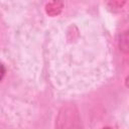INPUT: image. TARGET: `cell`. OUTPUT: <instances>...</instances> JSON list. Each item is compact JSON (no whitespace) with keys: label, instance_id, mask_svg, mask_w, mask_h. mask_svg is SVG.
<instances>
[{"label":"cell","instance_id":"cell-5","mask_svg":"<svg viewBox=\"0 0 129 129\" xmlns=\"http://www.w3.org/2000/svg\"><path fill=\"white\" fill-rule=\"evenodd\" d=\"M102 129H112V128H110V127H104V128H102Z\"/></svg>","mask_w":129,"mask_h":129},{"label":"cell","instance_id":"cell-3","mask_svg":"<svg viewBox=\"0 0 129 129\" xmlns=\"http://www.w3.org/2000/svg\"><path fill=\"white\" fill-rule=\"evenodd\" d=\"M128 37H127V33H124L122 36H121V38H120V42L122 41L123 42V44H121L120 45V49H122L123 51H125V52H127V49H128Z\"/></svg>","mask_w":129,"mask_h":129},{"label":"cell","instance_id":"cell-1","mask_svg":"<svg viewBox=\"0 0 129 129\" xmlns=\"http://www.w3.org/2000/svg\"><path fill=\"white\" fill-rule=\"evenodd\" d=\"M55 129H84L78 108L73 104L63 105L55 119Z\"/></svg>","mask_w":129,"mask_h":129},{"label":"cell","instance_id":"cell-4","mask_svg":"<svg viewBox=\"0 0 129 129\" xmlns=\"http://www.w3.org/2000/svg\"><path fill=\"white\" fill-rule=\"evenodd\" d=\"M5 73H6V69H5V66L3 63H0V82L3 80L4 76H5Z\"/></svg>","mask_w":129,"mask_h":129},{"label":"cell","instance_id":"cell-2","mask_svg":"<svg viewBox=\"0 0 129 129\" xmlns=\"http://www.w3.org/2000/svg\"><path fill=\"white\" fill-rule=\"evenodd\" d=\"M62 9V3L61 2H51V3H48L45 7V10H46V13L48 15H51V16H54V15H57Z\"/></svg>","mask_w":129,"mask_h":129}]
</instances>
